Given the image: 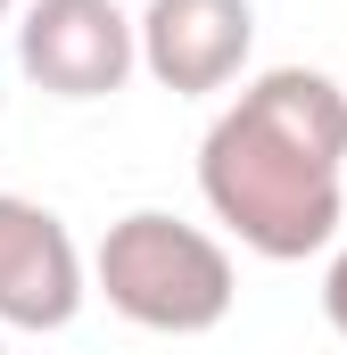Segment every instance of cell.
<instances>
[{
    "label": "cell",
    "instance_id": "3957f363",
    "mask_svg": "<svg viewBox=\"0 0 347 355\" xmlns=\"http://www.w3.org/2000/svg\"><path fill=\"white\" fill-rule=\"evenodd\" d=\"M17 67L50 99H116L141 67V17L116 0H33L17 17Z\"/></svg>",
    "mask_w": 347,
    "mask_h": 355
},
{
    "label": "cell",
    "instance_id": "277c9868",
    "mask_svg": "<svg viewBox=\"0 0 347 355\" xmlns=\"http://www.w3.org/2000/svg\"><path fill=\"white\" fill-rule=\"evenodd\" d=\"M91 297V265L75 232L42 207L0 190V331H67Z\"/></svg>",
    "mask_w": 347,
    "mask_h": 355
},
{
    "label": "cell",
    "instance_id": "ba28073f",
    "mask_svg": "<svg viewBox=\"0 0 347 355\" xmlns=\"http://www.w3.org/2000/svg\"><path fill=\"white\" fill-rule=\"evenodd\" d=\"M0 355H8V339H0Z\"/></svg>",
    "mask_w": 347,
    "mask_h": 355
},
{
    "label": "cell",
    "instance_id": "5b68a950",
    "mask_svg": "<svg viewBox=\"0 0 347 355\" xmlns=\"http://www.w3.org/2000/svg\"><path fill=\"white\" fill-rule=\"evenodd\" d=\"M257 50V8L248 0H149L141 8V75L174 99L240 83Z\"/></svg>",
    "mask_w": 347,
    "mask_h": 355
},
{
    "label": "cell",
    "instance_id": "8992f818",
    "mask_svg": "<svg viewBox=\"0 0 347 355\" xmlns=\"http://www.w3.org/2000/svg\"><path fill=\"white\" fill-rule=\"evenodd\" d=\"M323 322H331V331L347 339V248L331 257V265H323Z\"/></svg>",
    "mask_w": 347,
    "mask_h": 355
},
{
    "label": "cell",
    "instance_id": "7a4b0ae2",
    "mask_svg": "<svg viewBox=\"0 0 347 355\" xmlns=\"http://www.w3.org/2000/svg\"><path fill=\"white\" fill-rule=\"evenodd\" d=\"M91 289L133 322V331H158V339H198L232 314L240 297V272L232 248L198 223H182L166 207H133L108 223L99 257H91Z\"/></svg>",
    "mask_w": 347,
    "mask_h": 355
},
{
    "label": "cell",
    "instance_id": "52a82bcc",
    "mask_svg": "<svg viewBox=\"0 0 347 355\" xmlns=\"http://www.w3.org/2000/svg\"><path fill=\"white\" fill-rule=\"evenodd\" d=\"M25 8H33V0H0V25H8V17H25Z\"/></svg>",
    "mask_w": 347,
    "mask_h": 355
},
{
    "label": "cell",
    "instance_id": "6da1fadb",
    "mask_svg": "<svg viewBox=\"0 0 347 355\" xmlns=\"http://www.w3.org/2000/svg\"><path fill=\"white\" fill-rule=\"evenodd\" d=\"M207 215L264 265H306L347 215V91L323 67H264L198 141Z\"/></svg>",
    "mask_w": 347,
    "mask_h": 355
}]
</instances>
